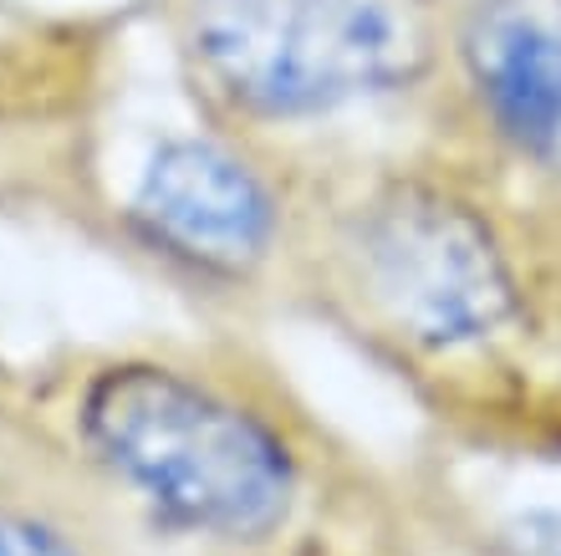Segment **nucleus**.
Returning <instances> with one entry per match:
<instances>
[{"instance_id": "obj_1", "label": "nucleus", "mask_w": 561, "mask_h": 556, "mask_svg": "<svg viewBox=\"0 0 561 556\" xmlns=\"http://www.w3.org/2000/svg\"><path fill=\"white\" fill-rule=\"evenodd\" d=\"M296 286L357 352L474 434L561 327V240L480 163L419 133L317 169Z\"/></svg>"}, {"instance_id": "obj_2", "label": "nucleus", "mask_w": 561, "mask_h": 556, "mask_svg": "<svg viewBox=\"0 0 561 556\" xmlns=\"http://www.w3.org/2000/svg\"><path fill=\"white\" fill-rule=\"evenodd\" d=\"M72 419L92 465L179 536L266 546L307 506L301 409L245 363L123 352L82 378Z\"/></svg>"}, {"instance_id": "obj_3", "label": "nucleus", "mask_w": 561, "mask_h": 556, "mask_svg": "<svg viewBox=\"0 0 561 556\" xmlns=\"http://www.w3.org/2000/svg\"><path fill=\"white\" fill-rule=\"evenodd\" d=\"M199 113L261 138L424 113L444 0H169Z\"/></svg>"}, {"instance_id": "obj_4", "label": "nucleus", "mask_w": 561, "mask_h": 556, "mask_svg": "<svg viewBox=\"0 0 561 556\" xmlns=\"http://www.w3.org/2000/svg\"><path fill=\"white\" fill-rule=\"evenodd\" d=\"M317 169L280 138L199 117L163 133L123 194V230L179 286L251 302L301 271Z\"/></svg>"}, {"instance_id": "obj_5", "label": "nucleus", "mask_w": 561, "mask_h": 556, "mask_svg": "<svg viewBox=\"0 0 561 556\" xmlns=\"http://www.w3.org/2000/svg\"><path fill=\"white\" fill-rule=\"evenodd\" d=\"M419 123L561 240V0H444Z\"/></svg>"}, {"instance_id": "obj_6", "label": "nucleus", "mask_w": 561, "mask_h": 556, "mask_svg": "<svg viewBox=\"0 0 561 556\" xmlns=\"http://www.w3.org/2000/svg\"><path fill=\"white\" fill-rule=\"evenodd\" d=\"M470 440H480L485 450L561 459V327L551 332L547 352L536 358V367L520 378L516 394L505 398Z\"/></svg>"}, {"instance_id": "obj_7", "label": "nucleus", "mask_w": 561, "mask_h": 556, "mask_svg": "<svg viewBox=\"0 0 561 556\" xmlns=\"http://www.w3.org/2000/svg\"><path fill=\"white\" fill-rule=\"evenodd\" d=\"M0 556H82V552L42 515L0 511Z\"/></svg>"}]
</instances>
